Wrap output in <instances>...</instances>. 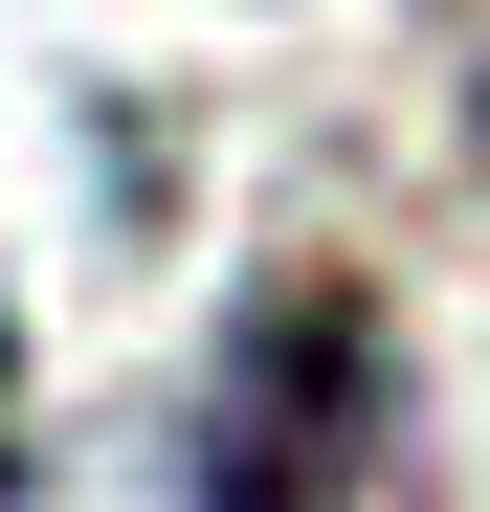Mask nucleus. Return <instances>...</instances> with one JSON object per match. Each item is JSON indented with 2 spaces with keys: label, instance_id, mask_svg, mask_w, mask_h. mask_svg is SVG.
<instances>
[{
  "label": "nucleus",
  "instance_id": "obj_2",
  "mask_svg": "<svg viewBox=\"0 0 490 512\" xmlns=\"http://www.w3.org/2000/svg\"><path fill=\"white\" fill-rule=\"evenodd\" d=\"M446 23V90H468V156H490V0H424Z\"/></svg>",
  "mask_w": 490,
  "mask_h": 512
},
{
  "label": "nucleus",
  "instance_id": "obj_1",
  "mask_svg": "<svg viewBox=\"0 0 490 512\" xmlns=\"http://www.w3.org/2000/svg\"><path fill=\"white\" fill-rule=\"evenodd\" d=\"M179 512H424V423H401V334L357 268H268L223 312L179 401Z\"/></svg>",
  "mask_w": 490,
  "mask_h": 512
}]
</instances>
